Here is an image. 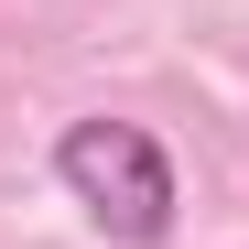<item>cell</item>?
I'll return each mask as SVG.
<instances>
[{"mask_svg": "<svg viewBox=\"0 0 249 249\" xmlns=\"http://www.w3.org/2000/svg\"><path fill=\"white\" fill-rule=\"evenodd\" d=\"M54 184L87 206V228L119 249H162L174 238V152H162L141 119H65L54 130Z\"/></svg>", "mask_w": 249, "mask_h": 249, "instance_id": "1", "label": "cell"}]
</instances>
